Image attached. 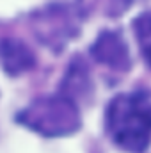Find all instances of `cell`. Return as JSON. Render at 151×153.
Instances as JSON below:
<instances>
[{
    "instance_id": "6da1fadb",
    "label": "cell",
    "mask_w": 151,
    "mask_h": 153,
    "mask_svg": "<svg viewBox=\"0 0 151 153\" xmlns=\"http://www.w3.org/2000/svg\"><path fill=\"white\" fill-rule=\"evenodd\" d=\"M107 132L130 153H144L151 141V91L117 94L107 107Z\"/></svg>"
},
{
    "instance_id": "7a4b0ae2",
    "label": "cell",
    "mask_w": 151,
    "mask_h": 153,
    "mask_svg": "<svg viewBox=\"0 0 151 153\" xmlns=\"http://www.w3.org/2000/svg\"><path fill=\"white\" fill-rule=\"evenodd\" d=\"M16 119L44 137L70 135L80 128L78 109L68 96L39 98L23 109Z\"/></svg>"
},
{
    "instance_id": "3957f363",
    "label": "cell",
    "mask_w": 151,
    "mask_h": 153,
    "mask_svg": "<svg viewBox=\"0 0 151 153\" xmlns=\"http://www.w3.org/2000/svg\"><path fill=\"white\" fill-rule=\"evenodd\" d=\"M91 53L98 62L109 66L110 70L126 71L130 68V53L126 43L117 32H110V30L101 32L94 41Z\"/></svg>"
},
{
    "instance_id": "277c9868",
    "label": "cell",
    "mask_w": 151,
    "mask_h": 153,
    "mask_svg": "<svg viewBox=\"0 0 151 153\" xmlns=\"http://www.w3.org/2000/svg\"><path fill=\"white\" fill-rule=\"evenodd\" d=\"M0 59L7 73L18 75L34 66L32 52L16 39H5L0 45Z\"/></svg>"
},
{
    "instance_id": "5b68a950",
    "label": "cell",
    "mask_w": 151,
    "mask_h": 153,
    "mask_svg": "<svg viewBox=\"0 0 151 153\" xmlns=\"http://www.w3.org/2000/svg\"><path fill=\"white\" fill-rule=\"evenodd\" d=\"M133 30H135V38L139 43L141 53L151 68V11L142 13L139 18H135Z\"/></svg>"
}]
</instances>
